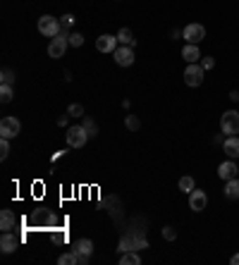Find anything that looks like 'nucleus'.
<instances>
[{
    "mask_svg": "<svg viewBox=\"0 0 239 265\" xmlns=\"http://www.w3.org/2000/svg\"><path fill=\"white\" fill-rule=\"evenodd\" d=\"M39 34H43L48 39H55L57 34H63V24L53 15H43L39 17Z\"/></svg>",
    "mask_w": 239,
    "mask_h": 265,
    "instance_id": "obj_1",
    "label": "nucleus"
},
{
    "mask_svg": "<svg viewBox=\"0 0 239 265\" xmlns=\"http://www.w3.org/2000/svg\"><path fill=\"white\" fill-rule=\"evenodd\" d=\"M65 139H67V146H72V149H81V146H86L88 132L84 129V125H74V127L67 129Z\"/></svg>",
    "mask_w": 239,
    "mask_h": 265,
    "instance_id": "obj_2",
    "label": "nucleus"
},
{
    "mask_svg": "<svg viewBox=\"0 0 239 265\" xmlns=\"http://www.w3.org/2000/svg\"><path fill=\"white\" fill-rule=\"evenodd\" d=\"M67 46H70V34L63 32L57 34L55 39H50V46H48V55L53 57V60H60L65 55V50H67Z\"/></svg>",
    "mask_w": 239,
    "mask_h": 265,
    "instance_id": "obj_3",
    "label": "nucleus"
},
{
    "mask_svg": "<svg viewBox=\"0 0 239 265\" xmlns=\"http://www.w3.org/2000/svg\"><path fill=\"white\" fill-rule=\"evenodd\" d=\"M182 39L187 41V43H196V46H199L201 41L206 39V26H203V24H199V22L187 24V26L182 29Z\"/></svg>",
    "mask_w": 239,
    "mask_h": 265,
    "instance_id": "obj_4",
    "label": "nucleus"
},
{
    "mask_svg": "<svg viewBox=\"0 0 239 265\" xmlns=\"http://www.w3.org/2000/svg\"><path fill=\"white\" fill-rule=\"evenodd\" d=\"M203 74H206V70H203L199 63L187 65V70H184V84L191 86V89H196V86L203 84Z\"/></svg>",
    "mask_w": 239,
    "mask_h": 265,
    "instance_id": "obj_5",
    "label": "nucleus"
},
{
    "mask_svg": "<svg viewBox=\"0 0 239 265\" xmlns=\"http://www.w3.org/2000/svg\"><path fill=\"white\" fill-rule=\"evenodd\" d=\"M220 129L223 134H230V136H237L239 134V112L237 110H227L220 117Z\"/></svg>",
    "mask_w": 239,
    "mask_h": 265,
    "instance_id": "obj_6",
    "label": "nucleus"
},
{
    "mask_svg": "<svg viewBox=\"0 0 239 265\" xmlns=\"http://www.w3.org/2000/svg\"><path fill=\"white\" fill-rule=\"evenodd\" d=\"M72 251L79 256V265H86L91 260V253H94V242L91 239H77L72 244Z\"/></svg>",
    "mask_w": 239,
    "mask_h": 265,
    "instance_id": "obj_7",
    "label": "nucleus"
},
{
    "mask_svg": "<svg viewBox=\"0 0 239 265\" xmlns=\"http://www.w3.org/2000/svg\"><path fill=\"white\" fill-rule=\"evenodd\" d=\"M19 132H22V125H19L17 117H3L0 120V136L3 139H15Z\"/></svg>",
    "mask_w": 239,
    "mask_h": 265,
    "instance_id": "obj_8",
    "label": "nucleus"
},
{
    "mask_svg": "<svg viewBox=\"0 0 239 265\" xmlns=\"http://www.w3.org/2000/svg\"><path fill=\"white\" fill-rule=\"evenodd\" d=\"M206 205H208V194L201 191V189H194L189 194V208L194 213H201V211H206Z\"/></svg>",
    "mask_w": 239,
    "mask_h": 265,
    "instance_id": "obj_9",
    "label": "nucleus"
},
{
    "mask_svg": "<svg viewBox=\"0 0 239 265\" xmlns=\"http://www.w3.org/2000/svg\"><path fill=\"white\" fill-rule=\"evenodd\" d=\"M117 36H110V34H103V36H98L96 39V48H98V53H115L117 50Z\"/></svg>",
    "mask_w": 239,
    "mask_h": 265,
    "instance_id": "obj_10",
    "label": "nucleus"
},
{
    "mask_svg": "<svg viewBox=\"0 0 239 265\" xmlns=\"http://www.w3.org/2000/svg\"><path fill=\"white\" fill-rule=\"evenodd\" d=\"M112 55H115V63L120 67H132L134 65V50H132V46H120Z\"/></svg>",
    "mask_w": 239,
    "mask_h": 265,
    "instance_id": "obj_11",
    "label": "nucleus"
},
{
    "mask_svg": "<svg viewBox=\"0 0 239 265\" xmlns=\"http://www.w3.org/2000/svg\"><path fill=\"white\" fill-rule=\"evenodd\" d=\"M218 177H220L223 182L239 177V165L232 163V158H230V160H225V163H220V165H218Z\"/></svg>",
    "mask_w": 239,
    "mask_h": 265,
    "instance_id": "obj_12",
    "label": "nucleus"
},
{
    "mask_svg": "<svg viewBox=\"0 0 239 265\" xmlns=\"http://www.w3.org/2000/svg\"><path fill=\"white\" fill-rule=\"evenodd\" d=\"M17 246H19V239H17L12 232H3V237H0V251L3 253H15Z\"/></svg>",
    "mask_w": 239,
    "mask_h": 265,
    "instance_id": "obj_13",
    "label": "nucleus"
},
{
    "mask_svg": "<svg viewBox=\"0 0 239 265\" xmlns=\"http://www.w3.org/2000/svg\"><path fill=\"white\" fill-rule=\"evenodd\" d=\"M182 57H184V63L187 65H191V63H201V50H199V46L196 43H187V46L182 48Z\"/></svg>",
    "mask_w": 239,
    "mask_h": 265,
    "instance_id": "obj_14",
    "label": "nucleus"
},
{
    "mask_svg": "<svg viewBox=\"0 0 239 265\" xmlns=\"http://www.w3.org/2000/svg\"><path fill=\"white\" fill-rule=\"evenodd\" d=\"M15 227H17L15 213L8 211V208H5V211H0V229H3V232H12Z\"/></svg>",
    "mask_w": 239,
    "mask_h": 265,
    "instance_id": "obj_15",
    "label": "nucleus"
},
{
    "mask_svg": "<svg viewBox=\"0 0 239 265\" xmlns=\"http://www.w3.org/2000/svg\"><path fill=\"white\" fill-rule=\"evenodd\" d=\"M223 151L227 158H239V136H227V139L223 141Z\"/></svg>",
    "mask_w": 239,
    "mask_h": 265,
    "instance_id": "obj_16",
    "label": "nucleus"
},
{
    "mask_svg": "<svg viewBox=\"0 0 239 265\" xmlns=\"http://www.w3.org/2000/svg\"><path fill=\"white\" fill-rule=\"evenodd\" d=\"M225 198L227 201H237L239 198V177L225 182Z\"/></svg>",
    "mask_w": 239,
    "mask_h": 265,
    "instance_id": "obj_17",
    "label": "nucleus"
},
{
    "mask_svg": "<svg viewBox=\"0 0 239 265\" xmlns=\"http://www.w3.org/2000/svg\"><path fill=\"white\" fill-rule=\"evenodd\" d=\"M117 41H120V43H122V46H132V48L136 46V39H134V34L129 32L127 26H125V29H120V32H117Z\"/></svg>",
    "mask_w": 239,
    "mask_h": 265,
    "instance_id": "obj_18",
    "label": "nucleus"
},
{
    "mask_svg": "<svg viewBox=\"0 0 239 265\" xmlns=\"http://www.w3.org/2000/svg\"><path fill=\"white\" fill-rule=\"evenodd\" d=\"M120 263H122V265H139V263H141V258H139L136 251H127V253H122Z\"/></svg>",
    "mask_w": 239,
    "mask_h": 265,
    "instance_id": "obj_19",
    "label": "nucleus"
},
{
    "mask_svg": "<svg viewBox=\"0 0 239 265\" xmlns=\"http://www.w3.org/2000/svg\"><path fill=\"white\" fill-rule=\"evenodd\" d=\"M194 189H196V182H194V177H189V174H187V177H182V180H180V191H184V194H191Z\"/></svg>",
    "mask_w": 239,
    "mask_h": 265,
    "instance_id": "obj_20",
    "label": "nucleus"
},
{
    "mask_svg": "<svg viewBox=\"0 0 239 265\" xmlns=\"http://www.w3.org/2000/svg\"><path fill=\"white\" fill-rule=\"evenodd\" d=\"M57 263L60 265H79V256H77L74 251H70V253H63V256L57 258Z\"/></svg>",
    "mask_w": 239,
    "mask_h": 265,
    "instance_id": "obj_21",
    "label": "nucleus"
},
{
    "mask_svg": "<svg viewBox=\"0 0 239 265\" xmlns=\"http://www.w3.org/2000/svg\"><path fill=\"white\" fill-rule=\"evenodd\" d=\"M12 98H15V89L8 84H3V89H0V101L3 103H12Z\"/></svg>",
    "mask_w": 239,
    "mask_h": 265,
    "instance_id": "obj_22",
    "label": "nucleus"
},
{
    "mask_svg": "<svg viewBox=\"0 0 239 265\" xmlns=\"http://www.w3.org/2000/svg\"><path fill=\"white\" fill-rule=\"evenodd\" d=\"M125 127H127L129 132H139L141 122H139V117H136V115H127V117H125Z\"/></svg>",
    "mask_w": 239,
    "mask_h": 265,
    "instance_id": "obj_23",
    "label": "nucleus"
},
{
    "mask_svg": "<svg viewBox=\"0 0 239 265\" xmlns=\"http://www.w3.org/2000/svg\"><path fill=\"white\" fill-rule=\"evenodd\" d=\"M81 125H84V129L88 132V136H91V139H94L96 134H98V125H96L91 117H84V122H81Z\"/></svg>",
    "mask_w": 239,
    "mask_h": 265,
    "instance_id": "obj_24",
    "label": "nucleus"
},
{
    "mask_svg": "<svg viewBox=\"0 0 239 265\" xmlns=\"http://www.w3.org/2000/svg\"><path fill=\"white\" fill-rule=\"evenodd\" d=\"M15 79H17V74H15V72H12V70H8V67L3 70V77H0V81H3V84L15 86Z\"/></svg>",
    "mask_w": 239,
    "mask_h": 265,
    "instance_id": "obj_25",
    "label": "nucleus"
},
{
    "mask_svg": "<svg viewBox=\"0 0 239 265\" xmlns=\"http://www.w3.org/2000/svg\"><path fill=\"white\" fill-rule=\"evenodd\" d=\"M67 115H70V117H84V105H79V103H72V105H67Z\"/></svg>",
    "mask_w": 239,
    "mask_h": 265,
    "instance_id": "obj_26",
    "label": "nucleus"
},
{
    "mask_svg": "<svg viewBox=\"0 0 239 265\" xmlns=\"http://www.w3.org/2000/svg\"><path fill=\"white\" fill-rule=\"evenodd\" d=\"M70 46H72V48H79V46H84V34H79V32H72V34H70Z\"/></svg>",
    "mask_w": 239,
    "mask_h": 265,
    "instance_id": "obj_27",
    "label": "nucleus"
},
{
    "mask_svg": "<svg viewBox=\"0 0 239 265\" xmlns=\"http://www.w3.org/2000/svg\"><path fill=\"white\" fill-rule=\"evenodd\" d=\"M74 22H77V19H74V15H63V17H60V24H63V32L72 29V26H74Z\"/></svg>",
    "mask_w": 239,
    "mask_h": 265,
    "instance_id": "obj_28",
    "label": "nucleus"
},
{
    "mask_svg": "<svg viewBox=\"0 0 239 265\" xmlns=\"http://www.w3.org/2000/svg\"><path fill=\"white\" fill-rule=\"evenodd\" d=\"M8 156H10V139H3L0 141V158L8 160Z\"/></svg>",
    "mask_w": 239,
    "mask_h": 265,
    "instance_id": "obj_29",
    "label": "nucleus"
},
{
    "mask_svg": "<svg viewBox=\"0 0 239 265\" xmlns=\"http://www.w3.org/2000/svg\"><path fill=\"white\" fill-rule=\"evenodd\" d=\"M163 239H167V242H175V239H177L175 227H163Z\"/></svg>",
    "mask_w": 239,
    "mask_h": 265,
    "instance_id": "obj_30",
    "label": "nucleus"
},
{
    "mask_svg": "<svg viewBox=\"0 0 239 265\" xmlns=\"http://www.w3.org/2000/svg\"><path fill=\"white\" fill-rule=\"evenodd\" d=\"M201 67H203V70H213V67H215V57H211V55H206V57H201Z\"/></svg>",
    "mask_w": 239,
    "mask_h": 265,
    "instance_id": "obj_31",
    "label": "nucleus"
},
{
    "mask_svg": "<svg viewBox=\"0 0 239 265\" xmlns=\"http://www.w3.org/2000/svg\"><path fill=\"white\" fill-rule=\"evenodd\" d=\"M67 117H70V115H63V117H60V120H57V125H60V127H65V125H67Z\"/></svg>",
    "mask_w": 239,
    "mask_h": 265,
    "instance_id": "obj_32",
    "label": "nucleus"
},
{
    "mask_svg": "<svg viewBox=\"0 0 239 265\" xmlns=\"http://www.w3.org/2000/svg\"><path fill=\"white\" fill-rule=\"evenodd\" d=\"M230 98H232V101H234V103L239 101V91H237V89H234V91H232V94H230Z\"/></svg>",
    "mask_w": 239,
    "mask_h": 265,
    "instance_id": "obj_33",
    "label": "nucleus"
},
{
    "mask_svg": "<svg viewBox=\"0 0 239 265\" xmlns=\"http://www.w3.org/2000/svg\"><path fill=\"white\" fill-rule=\"evenodd\" d=\"M230 263H232V265H239V253H234V256L230 258Z\"/></svg>",
    "mask_w": 239,
    "mask_h": 265,
    "instance_id": "obj_34",
    "label": "nucleus"
}]
</instances>
